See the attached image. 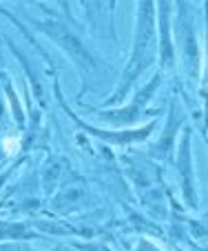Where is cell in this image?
<instances>
[{"mask_svg":"<svg viewBox=\"0 0 208 251\" xmlns=\"http://www.w3.org/2000/svg\"><path fill=\"white\" fill-rule=\"evenodd\" d=\"M155 49H157V38H155V7L153 0H137V25H135V40H133L131 58L128 65L122 74L115 94L111 96L106 102H118L128 94L133 85H135L137 76L144 74L155 60Z\"/></svg>","mask_w":208,"mask_h":251,"instance_id":"obj_1","label":"cell"},{"mask_svg":"<svg viewBox=\"0 0 208 251\" xmlns=\"http://www.w3.org/2000/svg\"><path fill=\"white\" fill-rule=\"evenodd\" d=\"M53 91H56V98H58V102L62 104V109L66 111V116H69V118H71L73 123H76L78 127L82 129V131L91 133V136H95V138H102V140L109 142V145H120V147H124V145H135V142H142V140H146V138L151 136L153 127H155V123H151V125H146V127H142V129H120V131H104V129H98V127H93V125L82 123V120L78 118V116L73 114L69 107H66L64 98H62V94H60V85H58V82H56V87H53Z\"/></svg>","mask_w":208,"mask_h":251,"instance_id":"obj_2","label":"cell"},{"mask_svg":"<svg viewBox=\"0 0 208 251\" xmlns=\"http://www.w3.org/2000/svg\"><path fill=\"white\" fill-rule=\"evenodd\" d=\"M38 29L47 33L53 43L60 45V47L73 58V62H76V65L80 67L82 71H91V69H93L95 62H93V56L89 53V49H86L84 45L80 43V38H78L76 33L69 31V29H66L62 23H58V20L38 23Z\"/></svg>","mask_w":208,"mask_h":251,"instance_id":"obj_3","label":"cell"},{"mask_svg":"<svg viewBox=\"0 0 208 251\" xmlns=\"http://www.w3.org/2000/svg\"><path fill=\"white\" fill-rule=\"evenodd\" d=\"M160 76H155L151 82H148L146 87H142V89L135 94V98L131 100V102L124 107V109H113V111H95L93 107H86V109H91L93 114H98L102 120H106V123H113L118 125V127H122V125H133L140 120V116L144 114V107H146V102L153 98V94H155V89L160 87Z\"/></svg>","mask_w":208,"mask_h":251,"instance_id":"obj_4","label":"cell"},{"mask_svg":"<svg viewBox=\"0 0 208 251\" xmlns=\"http://www.w3.org/2000/svg\"><path fill=\"white\" fill-rule=\"evenodd\" d=\"M190 136L184 133L182 140V149H180V158H177V169L182 174V187H184V198L188 204H197L195 200V189H193V162H190V145H188Z\"/></svg>","mask_w":208,"mask_h":251,"instance_id":"obj_5","label":"cell"},{"mask_svg":"<svg viewBox=\"0 0 208 251\" xmlns=\"http://www.w3.org/2000/svg\"><path fill=\"white\" fill-rule=\"evenodd\" d=\"M29 238H38V233H31L24 225H7L0 223V240H29Z\"/></svg>","mask_w":208,"mask_h":251,"instance_id":"obj_6","label":"cell"},{"mask_svg":"<svg viewBox=\"0 0 208 251\" xmlns=\"http://www.w3.org/2000/svg\"><path fill=\"white\" fill-rule=\"evenodd\" d=\"M137 251H160L155 245H151V242H142V245L137 247Z\"/></svg>","mask_w":208,"mask_h":251,"instance_id":"obj_7","label":"cell"},{"mask_svg":"<svg viewBox=\"0 0 208 251\" xmlns=\"http://www.w3.org/2000/svg\"><path fill=\"white\" fill-rule=\"evenodd\" d=\"M109 5H111V11H113V9H115V0H111Z\"/></svg>","mask_w":208,"mask_h":251,"instance_id":"obj_8","label":"cell"}]
</instances>
